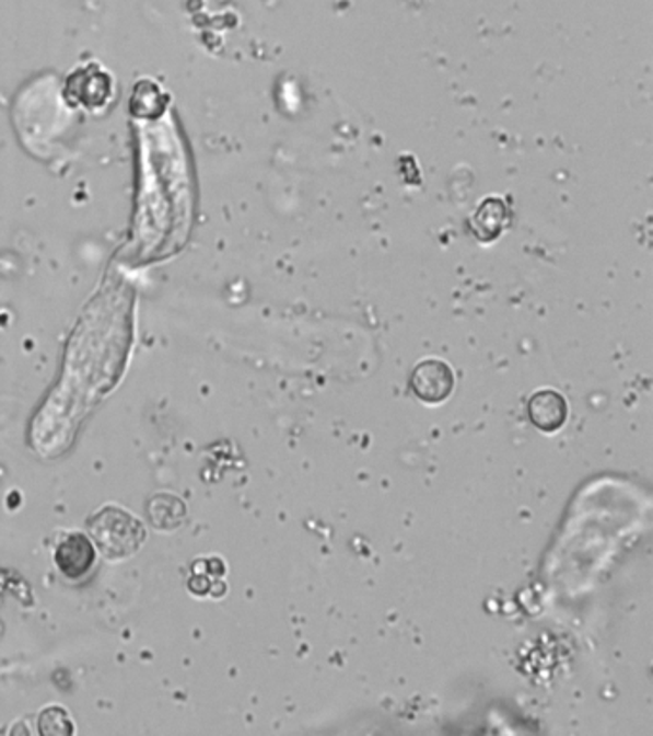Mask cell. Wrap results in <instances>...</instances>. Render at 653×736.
Returning <instances> with one entry per match:
<instances>
[{"mask_svg":"<svg viewBox=\"0 0 653 736\" xmlns=\"http://www.w3.org/2000/svg\"><path fill=\"white\" fill-rule=\"evenodd\" d=\"M56 566L70 579H81L93 570L96 562V547L91 537L70 533L56 547Z\"/></svg>","mask_w":653,"mask_h":736,"instance_id":"3957f363","label":"cell"},{"mask_svg":"<svg viewBox=\"0 0 653 736\" xmlns=\"http://www.w3.org/2000/svg\"><path fill=\"white\" fill-rule=\"evenodd\" d=\"M94 547L104 559L124 560L139 551L147 539V529L132 514L117 506H104L86 521Z\"/></svg>","mask_w":653,"mask_h":736,"instance_id":"6da1fadb","label":"cell"},{"mask_svg":"<svg viewBox=\"0 0 653 736\" xmlns=\"http://www.w3.org/2000/svg\"><path fill=\"white\" fill-rule=\"evenodd\" d=\"M40 735H71L73 725H71L70 715L62 708L53 705L40 713L39 717Z\"/></svg>","mask_w":653,"mask_h":736,"instance_id":"ba28073f","label":"cell"},{"mask_svg":"<svg viewBox=\"0 0 653 736\" xmlns=\"http://www.w3.org/2000/svg\"><path fill=\"white\" fill-rule=\"evenodd\" d=\"M209 587L211 583H209L208 575L194 574L188 582V589L193 590L194 595H206L209 593Z\"/></svg>","mask_w":653,"mask_h":736,"instance_id":"9c48e42d","label":"cell"},{"mask_svg":"<svg viewBox=\"0 0 653 736\" xmlns=\"http://www.w3.org/2000/svg\"><path fill=\"white\" fill-rule=\"evenodd\" d=\"M527 416L535 428L553 434L568 422V399L556 390L535 391L527 401Z\"/></svg>","mask_w":653,"mask_h":736,"instance_id":"277c9868","label":"cell"},{"mask_svg":"<svg viewBox=\"0 0 653 736\" xmlns=\"http://www.w3.org/2000/svg\"><path fill=\"white\" fill-rule=\"evenodd\" d=\"M68 94L85 107L104 106L112 96V77L98 66L78 69L68 81Z\"/></svg>","mask_w":653,"mask_h":736,"instance_id":"5b68a950","label":"cell"},{"mask_svg":"<svg viewBox=\"0 0 653 736\" xmlns=\"http://www.w3.org/2000/svg\"><path fill=\"white\" fill-rule=\"evenodd\" d=\"M408 383L420 401L438 405L451 398L456 378H454L453 368L448 367L445 360L425 359L416 365Z\"/></svg>","mask_w":653,"mask_h":736,"instance_id":"7a4b0ae2","label":"cell"},{"mask_svg":"<svg viewBox=\"0 0 653 736\" xmlns=\"http://www.w3.org/2000/svg\"><path fill=\"white\" fill-rule=\"evenodd\" d=\"M508 222H510V209H508L506 202L491 196L479 204L469 221V227L479 242L489 244L504 232Z\"/></svg>","mask_w":653,"mask_h":736,"instance_id":"8992f818","label":"cell"},{"mask_svg":"<svg viewBox=\"0 0 653 736\" xmlns=\"http://www.w3.org/2000/svg\"><path fill=\"white\" fill-rule=\"evenodd\" d=\"M148 520L160 531L177 529L186 518V506L180 498L170 493H160L150 498L147 508Z\"/></svg>","mask_w":653,"mask_h":736,"instance_id":"52a82bcc","label":"cell"}]
</instances>
